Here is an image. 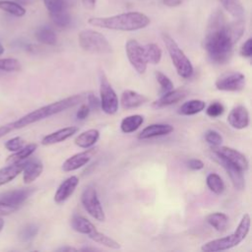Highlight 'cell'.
Instances as JSON below:
<instances>
[{
  "label": "cell",
  "instance_id": "cell-1",
  "mask_svg": "<svg viewBox=\"0 0 252 252\" xmlns=\"http://www.w3.org/2000/svg\"><path fill=\"white\" fill-rule=\"evenodd\" d=\"M242 18L227 23L221 10L214 11L208 21L204 38V48L210 60L216 64L226 63L232 54L233 45L244 33Z\"/></svg>",
  "mask_w": 252,
  "mask_h": 252
},
{
  "label": "cell",
  "instance_id": "cell-2",
  "mask_svg": "<svg viewBox=\"0 0 252 252\" xmlns=\"http://www.w3.org/2000/svg\"><path fill=\"white\" fill-rule=\"evenodd\" d=\"M86 94H74L68 97H65L63 99L54 101L52 103H49L47 105L41 106L35 110H32V112H29L28 114L20 117L19 119L4 124L0 126V139L9 134L10 132H13L18 129H22L24 127H27L31 124H33L37 121H40L42 119H45L47 117L53 116L55 114H58L62 111H65L68 108H71L80 102L84 101L86 99Z\"/></svg>",
  "mask_w": 252,
  "mask_h": 252
},
{
  "label": "cell",
  "instance_id": "cell-3",
  "mask_svg": "<svg viewBox=\"0 0 252 252\" xmlns=\"http://www.w3.org/2000/svg\"><path fill=\"white\" fill-rule=\"evenodd\" d=\"M93 27L106 30L133 32L145 29L151 23L148 16L140 12H126L110 17H94L88 20Z\"/></svg>",
  "mask_w": 252,
  "mask_h": 252
},
{
  "label": "cell",
  "instance_id": "cell-4",
  "mask_svg": "<svg viewBox=\"0 0 252 252\" xmlns=\"http://www.w3.org/2000/svg\"><path fill=\"white\" fill-rule=\"evenodd\" d=\"M250 216L249 214H244L238 223L236 229L229 235L214 239L206 242L202 245L201 250L205 252H217L230 249L232 247L237 246L240 242H242L250 230Z\"/></svg>",
  "mask_w": 252,
  "mask_h": 252
},
{
  "label": "cell",
  "instance_id": "cell-5",
  "mask_svg": "<svg viewBox=\"0 0 252 252\" xmlns=\"http://www.w3.org/2000/svg\"><path fill=\"white\" fill-rule=\"evenodd\" d=\"M161 36L177 74L184 79L190 78L193 75L194 68L189 58L168 33L163 32Z\"/></svg>",
  "mask_w": 252,
  "mask_h": 252
},
{
  "label": "cell",
  "instance_id": "cell-6",
  "mask_svg": "<svg viewBox=\"0 0 252 252\" xmlns=\"http://www.w3.org/2000/svg\"><path fill=\"white\" fill-rule=\"evenodd\" d=\"M80 46L88 52L95 54H109L112 47L107 38L100 32L94 30H83L78 35Z\"/></svg>",
  "mask_w": 252,
  "mask_h": 252
},
{
  "label": "cell",
  "instance_id": "cell-7",
  "mask_svg": "<svg viewBox=\"0 0 252 252\" xmlns=\"http://www.w3.org/2000/svg\"><path fill=\"white\" fill-rule=\"evenodd\" d=\"M99 94H100V108L106 114H114L118 110V97L108 82L105 74L100 72L99 75Z\"/></svg>",
  "mask_w": 252,
  "mask_h": 252
},
{
  "label": "cell",
  "instance_id": "cell-8",
  "mask_svg": "<svg viewBox=\"0 0 252 252\" xmlns=\"http://www.w3.org/2000/svg\"><path fill=\"white\" fill-rule=\"evenodd\" d=\"M81 202L88 214L94 219L98 221L105 220V215L94 187L90 185L84 189L81 195Z\"/></svg>",
  "mask_w": 252,
  "mask_h": 252
},
{
  "label": "cell",
  "instance_id": "cell-9",
  "mask_svg": "<svg viewBox=\"0 0 252 252\" xmlns=\"http://www.w3.org/2000/svg\"><path fill=\"white\" fill-rule=\"evenodd\" d=\"M127 58L132 67L139 73L144 74L147 70V59L143 46L136 39H129L125 44Z\"/></svg>",
  "mask_w": 252,
  "mask_h": 252
},
{
  "label": "cell",
  "instance_id": "cell-10",
  "mask_svg": "<svg viewBox=\"0 0 252 252\" xmlns=\"http://www.w3.org/2000/svg\"><path fill=\"white\" fill-rule=\"evenodd\" d=\"M215 86L223 92H239L245 87V76L240 72H228L220 76Z\"/></svg>",
  "mask_w": 252,
  "mask_h": 252
},
{
  "label": "cell",
  "instance_id": "cell-11",
  "mask_svg": "<svg viewBox=\"0 0 252 252\" xmlns=\"http://www.w3.org/2000/svg\"><path fill=\"white\" fill-rule=\"evenodd\" d=\"M212 158H214L215 161L221 165L222 168L226 171L235 189L242 190L245 187V181L242 174V170L238 166H236L235 164H233L232 162H230L229 160H227L226 158L220 156L214 151H212Z\"/></svg>",
  "mask_w": 252,
  "mask_h": 252
},
{
  "label": "cell",
  "instance_id": "cell-12",
  "mask_svg": "<svg viewBox=\"0 0 252 252\" xmlns=\"http://www.w3.org/2000/svg\"><path fill=\"white\" fill-rule=\"evenodd\" d=\"M212 151L216 152L220 156L223 157L224 158H226L227 160H229L230 162H232L233 164L238 166L242 171L243 170L245 171L248 169L249 162H248L246 157L243 154H241L240 152H238L237 150L220 145L218 147H212Z\"/></svg>",
  "mask_w": 252,
  "mask_h": 252
},
{
  "label": "cell",
  "instance_id": "cell-13",
  "mask_svg": "<svg viewBox=\"0 0 252 252\" xmlns=\"http://www.w3.org/2000/svg\"><path fill=\"white\" fill-rule=\"evenodd\" d=\"M96 148L95 149H90L81 153H77L70 158H68L62 164V169L63 171L69 172V171H74L79 169L80 167L86 165L92 158V157L95 154Z\"/></svg>",
  "mask_w": 252,
  "mask_h": 252
},
{
  "label": "cell",
  "instance_id": "cell-14",
  "mask_svg": "<svg viewBox=\"0 0 252 252\" xmlns=\"http://www.w3.org/2000/svg\"><path fill=\"white\" fill-rule=\"evenodd\" d=\"M34 191V188L16 189L0 194V202L18 207L22 205Z\"/></svg>",
  "mask_w": 252,
  "mask_h": 252
},
{
  "label": "cell",
  "instance_id": "cell-15",
  "mask_svg": "<svg viewBox=\"0 0 252 252\" xmlns=\"http://www.w3.org/2000/svg\"><path fill=\"white\" fill-rule=\"evenodd\" d=\"M249 112L243 105H237L233 107L228 116L227 122L234 129H244L249 125Z\"/></svg>",
  "mask_w": 252,
  "mask_h": 252
},
{
  "label": "cell",
  "instance_id": "cell-16",
  "mask_svg": "<svg viewBox=\"0 0 252 252\" xmlns=\"http://www.w3.org/2000/svg\"><path fill=\"white\" fill-rule=\"evenodd\" d=\"M79 184V178L76 175H72L66 178L57 188L54 194V201L57 204L65 202L75 191Z\"/></svg>",
  "mask_w": 252,
  "mask_h": 252
},
{
  "label": "cell",
  "instance_id": "cell-17",
  "mask_svg": "<svg viewBox=\"0 0 252 252\" xmlns=\"http://www.w3.org/2000/svg\"><path fill=\"white\" fill-rule=\"evenodd\" d=\"M187 95V91L185 89H172L165 92L159 98L153 102V107L162 108L174 104L182 100Z\"/></svg>",
  "mask_w": 252,
  "mask_h": 252
},
{
  "label": "cell",
  "instance_id": "cell-18",
  "mask_svg": "<svg viewBox=\"0 0 252 252\" xmlns=\"http://www.w3.org/2000/svg\"><path fill=\"white\" fill-rule=\"evenodd\" d=\"M78 131H79V128L76 126H69V127L59 129L55 132H52V133L44 136L41 140V144L43 146H50V145H54V144L63 142V141L67 140L68 138L72 137Z\"/></svg>",
  "mask_w": 252,
  "mask_h": 252
},
{
  "label": "cell",
  "instance_id": "cell-19",
  "mask_svg": "<svg viewBox=\"0 0 252 252\" xmlns=\"http://www.w3.org/2000/svg\"><path fill=\"white\" fill-rule=\"evenodd\" d=\"M173 131V126L169 124H162V123H156L151 124L144 128L138 135V139L140 140H147L151 138L160 137L164 135H168Z\"/></svg>",
  "mask_w": 252,
  "mask_h": 252
},
{
  "label": "cell",
  "instance_id": "cell-20",
  "mask_svg": "<svg viewBox=\"0 0 252 252\" xmlns=\"http://www.w3.org/2000/svg\"><path fill=\"white\" fill-rule=\"evenodd\" d=\"M148 101V97L140 93H137L135 91L126 90L122 93L120 102L121 105L126 109L136 108L144 104Z\"/></svg>",
  "mask_w": 252,
  "mask_h": 252
},
{
  "label": "cell",
  "instance_id": "cell-21",
  "mask_svg": "<svg viewBox=\"0 0 252 252\" xmlns=\"http://www.w3.org/2000/svg\"><path fill=\"white\" fill-rule=\"evenodd\" d=\"M43 170V165L38 159H32L26 161L24 169H23V180L26 184H30L33 182Z\"/></svg>",
  "mask_w": 252,
  "mask_h": 252
},
{
  "label": "cell",
  "instance_id": "cell-22",
  "mask_svg": "<svg viewBox=\"0 0 252 252\" xmlns=\"http://www.w3.org/2000/svg\"><path fill=\"white\" fill-rule=\"evenodd\" d=\"M26 162H18V163H10L7 166L0 168V186L9 183L13 179H15L24 169Z\"/></svg>",
  "mask_w": 252,
  "mask_h": 252
},
{
  "label": "cell",
  "instance_id": "cell-23",
  "mask_svg": "<svg viewBox=\"0 0 252 252\" xmlns=\"http://www.w3.org/2000/svg\"><path fill=\"white\" fill-rule=\"evenodd\" d=\"M99 138V131L96 129H89L79 134L74 142L75 144L83 149H89L93 147Z\"/></svg>",
  "mask_w": 252,
  "mask_h": 252
},
{
  "label": "cell",
  "instance_id": "cell-24",
  "mask_svg": "<svg viewBox=\"0 0 252 252\" xmlns=\"http://www.w3.org/2000/svg\"><path fill=\"white\" fill-rule=\"evenodd\" d=\"M36 148H37V145L34 143L25 145L22 149H20L17 152H14L11 156H9L6 159V162L9 164L21 162V161L25 160L26 158H28L29 157H31L34 153Z\"/></svg>",
  "mask_w": 252,
  "mask_h": 252
},
{
  "label": "cell",
  "instance_id": "cell-25",
  "mask_svg": "<svg viewBox=\"0 0 252 252\" xmlns=\"http://www.w3.org/2000/svg\"><path fill=\"white\" fill-rule=\"evenodd\" d=\"M71 226L73 229L79 233L89 235L94 230H95V226L86 218L82 216H74L71 220Z\"/></svg>",
  "mask_w": 252,
  "mask_h": 252
},
{
  "label": "cell",
  "instance_id": "cell-26",
  "mask_svg": "<svg viewBox=\"0 0 252 252\" xmlns=\"http://www.w3.org/2000/svg\"><path fill=\"white\" fill-rule=\"evenodd\" d=\"M144 122V117L140 114H133L124 117L120 123V129L123 133L129 134L135 132Z\"/></svg>",
  "mask_w": 252,
  "mask_h": 252
},
{
  "label": "cell",
  "instance_id": "cell-27",
  "mask_svg": "<svg viewBox=\"0 0 252 252\" xmlns=\"http://www.w3.org/2000/svg\"><path fill=\"white\" fill-rule=\"evenodd\" d=\"M206 107V102L201 99H190L178 108V113L181 115H194L202 110H204Z\"/></svg>",
  "mask_w": 252,
  "mask_h": 252
},
{
  "label": "cell",
  "instance_id": "cell-28",
  "mask_svg": "<svg viewBox=\"0 0 252 252\" xmlns=\"http://www.w3.org/2000/svg\"><path fill=\"white\" fill-rule=\"evenodd\" d=\"M206 221L217 231H224L228 223V217L223 213L216 212L208 215Z\"/></svg>",
  "mask_w": 252,
  "mask_h": 252
},
{
  "label": "cell",
  "instance_id": "cell-29",
  "mask_svg": "<svg viewBox=\"0 0 252 252\" xmlns=\"http://www.w3.org/2000/svg\"><path fill=\"white\" fill-rule=\"evenodd\" d=\"M34 35L38 42L46 44V45H54L57 41V36H56L54 31L46 26L39 27L35 31Z\"/></svg>",
  "mask_w": 252,
  "mask_h": 252
},
{
  "label": "cell",
  "instance_id": "cell-30",
  "mask_svg": "<svg viewBox=\"0 0 252 252\" xmlns=\"http://www.w3.org/2000/svg\"><path fill=\"white\" fill-rule=\"evenodd\" d=\"M143 48H144V53H145L148 63L156 65L160 62L161 56H162V51L158 44L148 43V44L144 45Z\"/></svg>",
  "mask_w": 252,
  "mask_h": 252
},
{
  "label": "cell",
  "instance_id": "cell-31",
  "mask_svg": "<svg viewBox=\"0 0 252 252\" xmlns=\"http://www.w3.org/2000/svg\"><path fill=\"white\" fill-rule=\"evenodd\" d=\"M226 12H228L235 19L243 18L244 8L239 0H218Z\"/></svg>",
  "mask_w": 252,
  "mask_h": 252
},
{
  "label": "cell",
  "instance_id": "cell-32",
  "mask_svg": "<svg viewBox=\"0 0 252 252\" xmlns=\"http://www.w3.org/2000/svg\"><path fill=\"white\" fill-rule=\"evenodd\" d=\"M92 240H94V242H97L99 244H102L108 248H111V249H120L121 248V245L115 241L114 239H112L111 237L107 236L106 234L102 233V232H99L98 230H94L91 234L88 235Z\"/></svg>",
  "mask_w": 252,
  "mask_h": 252
},
{
  "label": "cell",
  "instance_id": "cell-33",
  "mask_svg": "<svg viewBox=\"0 0 252 252\" xmlns=\"http://www.w3.org/2000/svg\"><path fill=\"white\" fill-rule=\"evenodd\" d=\"M206 182H207V186L209 187V189L217 195H220L224 191L225 186H224V183H223L221 177L215 172L209 173L207 175Z\"/></svg>",
  "mask_w": 252,
  "mask_h": 252
},
{
  "label": "cell",
  "instance_id": "cell-34",
  "mask_svg": "<svg viewBox=\"0 0 252 252\" xmlns=\"http://www.w3.org/2000/svg\"><path fill=\"white\" fill-rule=\"evenodd\" d=\"M0 10L15 17H23L26 14V9L22 5L10 0H0Z\"/></svg>",
  "mask_w": 252,
  "mask_h": 252
},
{
  "label": "cell",
  "instance_id": "cell-35",
  "mask_svg": "<svg viewBox=\"0 0 252 252\" xmlns=\"http://www.w3.org/2000/svg\"><path fill=\"white\" fill-rule=\"evenodd\" d=\"M53 24L59 28H66L70 25L71 23V17L70 15L67 13L66 10L61 11L59 13H55V14H50L49 15Z\"/></svg>",
  "mask_w": 252,
  "mask_h": 252
},
{
  "label": "cell",
  "instance_id": "cell-36",
  "mask_svg": "<svg viewBox=\"0 0 252 252\" xmlns=\"http://www.w3.org/2000/svg\"><path fill=\"white\" fill-rule=\"evenodd\" d=\"M0 70L5 72H18L21 70V63L15 58L0 59Z\"/></svg>",
  "mask_w": 252,
  "mask_h": 252
},
{
  "label": "cell",
  "instance_id": "cell-37",
  "mask_svg": "<svg viewBox=\"0 0 252 252\" xmlns=\"http://www.w3.org/2000/svg\"><path fill=\"white\" fill-rule=\"evenodd\" d=\"M43 2L49 15L66 10L65 0H43Z\"/></svg>",
  "mask_w": 252,
  "mask_h": 252
},
{
  "label": "cell",
  "instance_id": "cell-38",
  "mask_svg": "<svg viewBox=\"0 0 252 252\" xmlns=\"http://www.w3.org/2000/svg\"><path fill=\"white\" fill-rule=\"evenodd\" d=\"M38 232V226L31 223L26 225L21 231H20V239L22 241H30L32 240Z\"/></svg>",
  "mask_w": 252,
  "mask_h": 252
},
{
  "label": "cell",
  "instance_id": "cell-39",
  "mask_svg": "<svg viewBox=\"0 0 252 252\" xmlns=\"http://www.w3.org/2000/svg\"><path fill=\"white\" fill-rule=\"evenodd\" d=\"M155 76H156V79L158 81V83L159 84L161 90L165 93V92H168L170 90L173 89V83L170 81V79L165 76L163 73L159 72V71H156L155 72Z\"/></svg>",
  "mask_w": 252,
  "mask_h": 252
},
{
  "label": "cell",
  "instance_id": "cell-40",
  "mask_svg": "<svg viewBox=\"0 0 252 252\" xmlns=\"http://www.w3.org/2000/svg\"><path fill=\"white\" fill-rule=\"evenodd\" d=\"M205 140L208 144H210L212 147H218L222 142L221 135L216 131V130H208L205 133Z\"/></svg>",
  "mask_w": 252,
  "mask_h": 252
},
{
  "label": "cell",
  "instance_id": "cell-41",
  "mask_svg": "<svg viewBox=\"0 0 252 252\" xmlns=\"http://www.w3.org/2000/svg\"><path fill=\"white\" fill-rule=\"evenodd\" d=\"M25 140L21 137H14L5 143V148L10 152H17L25 146Z\"/></svg>",
  "mask_w": 252,
  "mask_h": 252
},
{
  "label": "cell",
  "instance_id": "cell-42",
  "mask_svg": "<svg viewBox=\"0 0 252 252\" xmlns=\"http://www.w3.org/2000/svg\"><path fill=\"white\" fill-rule=\"evenodd\" d=\"M223 110H224L223 105L220 102L215 101V102H212L207 107L206 113L208 116H210L212 118H216V117H219L220 115H221L223 113Z\"/></svg>",
  "mask_w": 252,
  "mask_h": 252
},
{
  "label": "cell",
  "instance_id": "cell-43",
  "mask_svg": "<svg viewBox=\"0 0 252 252\" xmlns=\"http://www.w3.org/2000/svg\"><path fill=\"white\" fill-rule=\"evenodd\" d=\"M240 54L244 57H251L252 55V39L248 38L240 48Z\"/></svg>",
  "mask_w": 252,
  "mask_h": 252
},
{
  "label": "cell",
  "instance_id": "cell-44",
  "mask_svg": "<svg viewBox=\"0 0 252 252\" xmlns=\"http://www.w3.org/2000/svg\"><path fill=\"white\" fill-rule=\"evenodd\" d=\"M86 98L88 99V105H89L90 109L97 110L100 107V101L94 94H90L86 96Z\"/></svg>",
  "mask_w": 252,
  "mask_h": 252
},
{
  "label": "cell",
  "instance_id": "cell-45",
  "mask_svg": "<svg viewBox=\"0 0 252 252\" xmlns=\"http://www.w3.org/2000/svg\"><path fill=\"white\" fill-rule=\"evenodd\" d=\"M18 210V207L5 204L3 202H0V217L2 216H8Z\"/></svg>",
  "mask_w": 252,
  "mask_h": 252
},
{
  "label": "cell",
  "instance_id": "cell-46",
  "mask_svg": "<svg viewBox=\"0 0 252 252\" xmlns=\"http://www.w3.org/2000/svg\"><path fill=\"white\" fill-rule=\"evenodd\" d=\"M90 112H91V109H90L89 105H88V104H82V105L80 106L79 110L77 111V114H76V115H77V118H78V119L84 120V119H86V118L89 116Z\"/></svg>",
  "mask_w": 252,
  "mask_h": 252
},
{
  "label": "cell",
  "instance_id": "cell-47",
  "mask_svg": "<svg viewBox=\"0 0 252 252\" xmlns=\"http://www.w3.org/2000/svg\"><path fill=\"white\" fill-rule=\"evenodd\" d=\"M188 167L192 170H200L204 167V162L199 158H191L187 162Z\"/></svg>",
  "mask_w": 252,
  "mask_h": 252
},
{
  "label": "cell",
  "instance_id": "cell-48",
  "mask_svg": "<svg viewBox=\"0 0 252 252\" xmlns=\"http://www.w3.org/2000/svg\"><path fill=\"white\" fill-rule=\"evenodd\" d=\"M185 0H162L163 5L167 7H177L181 5Z\"/></svg>",
  "mask_w": 252,
  "mask_h": 252
},
{
  "label": "cell",
  "instance_id": "cell-49",
  "mask_svg": "<svg viewBox=\"0 0 252 252\" xmlns=\"http://www.w3.org/2000/svg\"><path fill=\"white\" fill-rule=\"evenodd\" d=\"M95 3H96V0H82V4L84 8L88 10H93L95 6Z\"/></svg>",
  "mask_w": 252,
  "mask_h": 252
},
{
  "label": "cell",
  "instance_id": "cell-50",
  "mask_svg": "<svg viewBox=\"0 0 252 252\" xmlns=\"http://www.w3.org/2000/svg\"><path fill=\"white\" fill-rule=\"evenodd\" d=\"M77 250H78L77 248H74L71 246H62L57 249V251L59 252H71V251H77Z\"/></svg>",
  "mask_w": 252,
  "mask_h": 252
},
{
  "label": "cell",
  "instance_id": "cell-51",
  "mask_svg": "<svg viewBox=\"0 0 252 252\" xmlns=\"http://www.w3.org/2000/svg\"><path fill=\"white\" fill-rule=\"evenodd\" d=\"M3 226H4V220H3L0 218V231L2 230Z\"/></svg>",
  "mask_w": 252,
  "mask_h": 252
},
{
  "label": "cell",
  "instance_id": "cell-52",
  "mask_svg": "<svg viewBox=\"0 0 252 252\" xmlns=\"http://www.w3.org/2000/svg\"><path fill=\"white\" fill-rule=\"evenodd\" d=\"M3 53H4V47H3V45L0 43V55L3 54Z\"/></svg>",
  "mask_w": 252,
  "mask_h": 252
}]
</instances>
